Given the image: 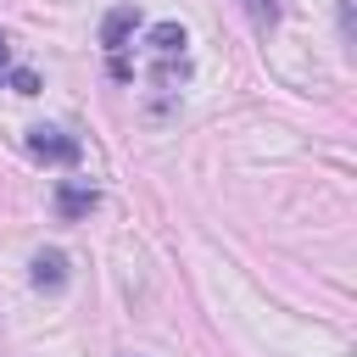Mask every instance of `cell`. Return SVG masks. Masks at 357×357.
Listing matches in <instances>:
<instances>
[{
  "label": "cell",
  "mask_w": 357,
  "mask_h": 357,
  "mask_svg": "<svg viewBox=\"0 0 357 357\" xmlns=\"http://www.w3.org/2000/svg\"><path fill=\"white\" fill-rule=\"evenodd\" d=\"M95 206H100V190H95L89 178H61V184H56V218H61V223L89 218Z\"/></svg>",
  "instance_id": "277c9868"
},
{
  "label": "cell",
  "mask_w": 357,
  "mask_h": 357,
  "mask_svg": "<svg viewBox=\"0 0 357 357\" xmlns=\"http://www.w3.org/2000/svg\"><path fill=\"white\" fill-rule=\"evenodd\" d=\"M22 145H28V156L45 162V167H73V162L84 156V139L67 134L61 123H33V128L22 134Z\"/></svg>",
  "instance_id": "3957f363"
},
{
  "label": "cell",
  "mask_w": 357,
  "mask_h": 357,
  "mask_svg": "<svg viewBox=\"0 0 357 357\" xmlns=\"http://www.w3.org/2000/svg\"><path fill=\"white\" fill-rule=\"evenodd\" d=\"M0 84H11L17 95H39V89H45V84H39V73H28V67H11V73L0 67Z\"/></svg>",
  "instance_id": "8992f818"
},
{
  "label": "cell",
  "mask_w": 357,
  "mask_h": 357,
  "mask_svg": "<svg viewBox=\"0 0 357 357\" xmlns=\"http://www.w3.org/2000/svg\"><path fill=\"white\" fill-rule=\"evenodd\" d=\"M39 290H61L67 284V257L56 251V245H45V251H33V273H28Z\"/></svg>",
  "instance_id": "5b68a950"
},
{
  "label": "cell",
  "mask_w": 357,
  "mask_h": 357,
  "mask_svg": "<svg viewBox=\"0 0 357 357\" xmlns=\"http://www.w3.org/2000/svg\"><path fill=\"white\" fill-rule=\"evenodd\" d=\"M145 73L162 95H178L184 78H190V33L178 22H156L145 33Z\"/></svg>",
  "instance_id": "6da1fadb"
},
{
  "label": "cell",
  "mask_w": 357,
  "mask_h": 357,
  "mask_svg": "<svg viewBox=\"0 0 357 357\" xmlns=\"http://www.w3.org/2000/svg\"><path fill=\"white\" fill-rule=\"evenodd\" d=\"M139 28V6H112L100 17V50H106V73L117 84H134V61H128V39Z\"/></svg>",
  "instance_id": "7a4b0ae2"
},
{
  "label": "cell",
  "mask_w": 357,
  "mask_h": 357,
  "mask_svg": "<svg viewBox=\"0 0 357 357\" xmlns=\"http://www.w3.org/2000/svg\"><path fill=\"white\" fill-rule=\"evenodd\" d=\"M240 6H245V17H251V22L262 28V33H268V28L279 22V0H240Z\"/></svg>",
  "instance_id": "52a82bcc"
},
{
  "label": "cell",
  "mask_w": 357,
  "mask_h": 357,
  "mask_svg": "<svg viewBox=\"0 0 357 357\" xmlns=\"http://www.w3.org/2000/svg\"><path fill=\"white\" fill-rule=\"evenodd\" d=\"M6 61H11V39L0 33V67H6Z\"/></svg>",
  "instance_id": "ba28073f"
}]
</instances>
